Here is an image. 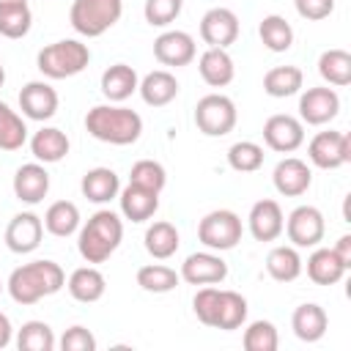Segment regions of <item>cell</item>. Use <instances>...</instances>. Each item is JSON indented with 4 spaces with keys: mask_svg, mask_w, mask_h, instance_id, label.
Returning <instances> with one entry per match:
<instances>
[{
    "mask_svg": "<svg viewBox=\"0 0 351 351\" xmlns=\"http://www.w3.org/2000/svg\"><path fill=\"white\" fill-rule=\"evenodd\" d=\"M66 285V274L55 261H30L11 271L5 288L16 304H36L44 296L58 293Z\"/></svg>",
    "mask_w": 351,
    "mask_h": 351,
    "instance_id": "obj_1",
    "label": "cell"
},
{
    "mask_svg": "<svg viewBox=\"0 0 351 351\" xmlns=\"http://www.w3.org/2000/svg\"><path fill=\"white\" fill-rule=\"evenodd\" d=\"M85 129L90 137L110 145H132L143 134L140 112L121 104H96L85 115Z\"/></svg>",
    "mask_w": 351,
    "mask_h": 351,
    "instance_id": "obj_2",
    "label": "cell"
},
{
    "mask_svg": "<svg viewBox=\"0 0 351 351\" xmlns=\"http://www.w3.org/2000/svg\"><path fill=\"white\" fill-rule=\"evenodd\" d=\"M123 239V222L115 211L101 208L96 211L77 236V250L88 263H104Z\"/></svg>",
    "mask_w": 351,
    "mask_h": 351,
    "instance_id": "obj_3",
    "label": "cell"
},
{
    "mask_svg": "<svg viewBox=\"0 0 351 351\" xmlns=\"http://www.w3.org/2000/svg\"><path fill=\"white\" fill-rule=\"evenodd\" d=\"M88 63H90V49H88V44H82L77 38H63V41L47 44L36 58L38 71L49 80L77 77L80 71H85Z\"/></svg>",
    "mask_w": 351,
    "mask_h": 351,
    "instance_id": "obj_4",
    "label": "cell"
},
{
    "mask_svg": "<svg viewBox=\"0 0 351 351\" xmlns=\"http://www.w3.org/2000/svg\"><path fill=\"white\" fill-rule=\"evenodd\" d=\"M123 14V0H74L69 22L80 36L96 38L107 33Z\"/></svg>",
    "mask_w": 351,
    "mask_h": 351,
    "instance_id": "obj_5",
    "label": "cell"
},
{
    "mask_svg": "<svg viewBox=\"0 0 351 351\" xmlns=\"http://www.w3.org/2000/svg\"><path fill=\"white\" fill-rule=\"evenodd\" d=\"M241 217L230 208H217V211H208L200 225H197V239L206 250H214V252H225V250H233L239 241H241Z\"/></svg>",
    "mask_w": 351,
    "mask_h": 351,
    "instance_id": "obj_6",
    "label": "cell"
},
{
    "mask_svg": "<svg viewBox=\"0 0 351 351\" xmlns=\"http://www.w3.org/2000/svg\"><path fill=\"white\" fill-rule=\"evenodd\" d=\"M239 121L236 104L225 93H208L195 104V126L206 137H225Z\"/></svg>",
    "mask_w": 351,
    "mask_h": 351,
    "instance_id": "obj_7",
    "label": "cell"
},
{
    "mask_svg": "<svg viewBox=\"0 0 351 351\" xmlns=\"http://www.w3.org/2000/svg\"><path fill=\"white\" fill-rule=\"evenodd\" d=\"M307 156L321 170H337L351 162V137L346 132H318L307 145Z\"/></svg>",
    "mask_w": 351,
    "mask_h": 351,
    "instance_id": "obj_8",
    "label": "cell"
},
{
    "mask_svg": "<svg viewBox=\"0 0 351 351\" xmlns=\"http://www.w3.org/2000/svg\"><path fill=\"white\" fill-rule=\"evenodd\" d=\"M282 230L288 233L293 247H318L324 241L326 222H324V214L315 206H296L288 214Z\"/></svg>",
    "mask_w": 351,
    "mask_h": 351,
    "instance_id": "obj_9",
    "label": "cell"
},
{
    "mask_svg": "<svg viewBox=\"0 0 351 351\" xmlns=\"http://www.w3.org/2000/svg\"><path fill=\"white\" fill-rule=\"evenodd\" d=\"M340 112V96L335 88H307L299 99V121L310 126H324Z\"/></svg>",
    "mask_w": 351,
    "mask_h": 351,
    "instance_id": "obj_10",
    "label": "cell"
},
{
    "mask_svg": "<svg viewBox=\"0 0 351 351\" xmlns=\"http://www.w3.org/2000/svg\"><path fill=\"white\" fill-rule=\"evenodd\" d=\"M263 143L277 154H291L304 143V123L293 115L277 112L263 123Z\"/></svg>",
    "mask_w": 351,
    "mask_h": 351,
    "instance_id": "obj_11",
    "label": "cell"
},
{
    "mask_svg": "<svg viewBox=\"0 0 351 351\" xmlns=\"http://www.w3.org/2000/svg\"><path fill=\"white\" fill-rule=\"evenodd\" d=\"M178 277L189 285H217L228 277V263L219 258V252L206 250V252H192L184 263Z\"/></svg>",
    "mask_w": 351,
    "mask_h": 351,
    "instance_id": "obj_12",
    "label": "cell"
},
{
    "mask_svg": "<svg viewBox=\"0 0 351 351\" xmlns=\"http://www.w3.org/2000/svg\"><path fill=\"white\" fill-rule=\"evenodd\" d=\"M200 38L208 47L228 49L239 38V16L230 8H225V5L208 8L203 14V19H200Z\"/></svg>",
    "mask_w": 351,
    "mask_h": 351,
    "instance_id": "obj_13",
    "label": "cell"
},
{
    "mask_svg": "<svg viewBox=\"0 0 351 351\" xmlns=\"http://www.w3.org/2000/svg\"><path fill=\"white\" fill-rule=\"evenodd\" d=\"M195 55H197V47L186 30H165L154 41V58L162 66L181 69V66H189L195 60Z\"/></svg>",
    "mask_w": 351,
    "mask_h": 351,
    "instance_id": "obj_14",
    "label": "cell"
},
{
    "mask_svg": "<svg viewBox=\"0 0 351 351\" xmlns=\"http://www.w3.org/2000/svg\"><path fill=\"white\" fill-rule=\"evenodd\" d=\"M44 236V219L36 217L33 211L14 214L8 228H5V247L16 255H27L41 244Z\"/></svg>",
    "mask_w": 351,
    "mask_h": 351,
    "instance_id": "obj_15",
    "label": "cell"
},
{
    "mask_svg": "<svg viewBox=\"0 0 351 351\" xmlns=\"http://www.w3.org/2000/svg\"><path fill=\"white\" fill-rule=\"evenodd\" d=\"M19 110L30 121H49L58 112V90L41 80L27 82L19 90Z\"/></svg>",
    "mask_w": 351,
    "mask_h": 351,
    "instance_id": "obj_16",
    "label": "cell"
},
{
    "mask_svg": "<svg viewBox=\"0 0 351 351\" xmlns=\"http://www.w3.org/2000/svg\"><path fill=\"white\" fill-rule=\"evenodd\" d=\"M274 189L285 197H299L310 189L313 184V170L307 167V162L296 159V156H285L282 162H277L274 173H271Z\"/></svg>",
    "mask_w": 351,
    "mask_h": 351,
    "instance_id": "obj_17",
    "label": "cell"
},
{
    "mask_svg": "<svg viewBox=\"0 0 351 351\" xmlns=\"http://www.w3.org/2000/svg\"><path fill=\"white\" fill-rule=\"evenodd\" d=\"M49 192V173L41 162H27L14 173V195L19 203L36 206Z\"/></svg>",
    "mask_w": 351,
    "mask_h": 351,
    "instance_id": "obj_18",
    "label": "cell"
},
{
    "mask_svg": "<svg viewBox=\"0 0 351 351\" xmlns=\"http://www.w3.org/2000/svg\"><path fill=\"white\" fill-rule=\"evenodd\" d=\"M247 222H250V233L255 241H274V239H280V233L285 228V217H282L280 203L269 200V197L252 203Z\"/></svg>",
    "mask_w": 351,
    "mask_h": 351,
    "instance_id": "obj_19",
    "label": "cell"
},
{
    "mask_svg": "<svg viewBox=\"0 0 351 351\" xmlns=\"http://www.w3.org/2000/svg\"><path fill=\"white\" fill-rule=\"evenodd\" d=\"M118 200H121V214L129 222H145L159 208V192H151V189L137 186V184L123 186L118 192Z\"/></svg>",
    "mask_w": 351,
    "mask_h": 351,
    "instance_id": "obj_20",
    "label": "cell"
},
{
    "mask_svg": "<svg viewBox=\"0 0 351 351\" xmlns=\"http://www.w3.org/2000/svg\"><path fill=\"white\" fill-rule=\"evenodd\" d=\"M326 326H329V315L321 304L315 302H307V304H299L291 315V329L299 340L304 343H318L324 335H326Z\"/></svg>",
    "mask_w": 351,
    "mask_h": 351,
    "instance_id": "obj_21",
    "label": "cell"
},
{
    "mask_svg": "<svg viewBox=\"0 0 351 351\" xmlns=\"http://www.w3.org/2000/svg\"><path fill=\"white\" fill-rule=\"evenodd\" d=\"M197 71L203 77L206 85L211 88H225L233 82V74H236V66H233V58L228 55V49H219V47H208L200 60H197Z\"/></svg>",
    "mask_w": 351,
    "mask_h": 351,
    "instance_id": "obj_22",
    "label": "cell"
},
{
    "mask_svg": "<svg viewBox=\"0 0 351 351\" xmlns=\"http://www.w3.org/2000/svg\"><path fill=\"white\" fill-rule=\"evenodd\" d=\"M137 90H140V96H143V101L148 107H165L178 96V80L170 71L156 69V71H148L140 80Z\"/></svg>",
    "mask_w": 351,
    "mask_h": 351,
    "instance_id": "obj_23",
    "label": "cell"
},
{
    "mask_svg": "<svg viewBox=\"0 0 351 351\" xmlns=\"http://www.w3.org/2000/svg\"><path fill=\"white\" fill-rule=\"evenodd\" d=\"M66 288H69L71 299H77L82 304H93V302H99L104 296L107 280H104V274L96 266H80V269L71 271Z\"/></svg>",
    "mask_w": 351,
    "mask_h": 351,
    "instance_id": "obj_24",
    "label": "cell"
},
{
    "mask_svg": "<svg viewBox=\"0 0 351 351\" xmlns=\"http://www.w3.org/2000/svg\"><path fill=\"white\" fill-rule=\"evenodd\" d=\"M80 189L90 203H110L121 192V178L112 167H93L82 176Z\"/></svg>",
    "mask_w": 351,
    "mask_h": 351,
    "instance_id": "obj_25",
    "label": "cell"
},
{
    "mask_svg": "<svg viewBox=\"0 0 351 351\" xmlns=\"http://www.w3.org/2000/svg\"><path fill=\"white\" fill-rule=\"evenodd\" d=\"M69 137H66V132H60L58 126H44V129H38L36 134H33V140H30V151H33V156L38 159V162H44V165H55V162H60L66 154H69Z\"/></svg>",
    "mask_w": 351,
    "mask_h": 351,
    "instance_id": "obj_26",
    "label": "cell"
},
{
    "mask_svg": "<svg viewBox=\"0 0 351 351\" xmlns=\"http://www.w3.org/2000/svg\"><path fill=\"white\" fill-rule=\"evenodd\" d=\"M348 269L343 266V261L335 255V250L329 247H318L313 250V255L307 258V277L315 282V285H335L343 280Z\"/></svg>",
    "mask_w": 351,
    "mask_h": 351,
    "instance_id": "obj_27",
    "label": "cell"
},
{
    "mask_svg": "<svg viewBox=\"0 0 351 351\" xmlns=\"http://www.w3.org/2000/svg\"><path fill=\"white\" fill-rule=\"evenodd\" d=\"M137 85H140L137 71L132 66H126V63H112L101 74V93L110 101H126L137 90Z\"/></svg>",
    "mask_w": 351,
    "mask_h": 351,
    "instance_id": "obj_28",
    "label": "cell"
},
{
    "mask_svg": "<svg viewBox=\"0 0 351 351\" xmlns=\"http://www.w3.org/2000/svg\"><path fill=\"white\" fill-rule=\"evenodd\" d=\"M143 241H145L148 255H154L156 261H167V258H173V255L178 252V244H181L176 225H173V222H165V219L148 225Z\"/></svg>",
    "mask_w": 351,
    "mask_h": 351,
    "instance_id": "obj_29",
    "label": "cell"
},
{
    "mask_svg": "<svg viewBox=\"0 0 351 351\" xmlns=\"http://www.w3.org/2000/svg\"><path fill=\"white\" fill-rule=\"evenodd\" d=\"M80 228V208L71 200H55L47 214H44V230L58 236V239H69L71 233H77Z\"/></svg>",
    "mask_w": 351,
    "mask_h": 351,
    "instance_id": "obj_30",
    "label": "cell"
},
{
    "mask_svg": "<svg viewBox=\"0 0 351 351\" xmlns=\"http://www.w3.org/2000/svg\"><path fill=\"white\" fill-rule=\"evenodd\" d=\"M304 85V74L299 66H274L266 71L263 77V90L271 96V99H285V96H293L299 93Z\"/></svg>",
    "mask_w": 351,
    "mask_h": 351,
    "instance_id": "obj_31",
    "label": "cell"
},
{
    "mask_svg": "<svg viewBox=\"0 0 351 351\" xmlns=\"http://www.w3.org/2000/svg\"><path fill=\"white\" fill-rule=\"evenodd\" d=\"M302 266L304 263H302L296 247H288V244H280L266 255V271L277 282H293L302 274Z\"/></svg>",
    "mask_w": 351,
    "mask_h": 351,
    "instance_id": "obj_32",
    "label": "cell"
},
{
    "mask_svg": "<svg viewBox=\"0 0 351 351\" xmlns=\"http://www.w3.org/2000/svg\"><path fill=\"white\" fill-rule=\"evenodd\" d=\"M247 299L236 291H219V304H217V315H214V329L222 332H233L247 321Z\"/></svg>",
    "mask_w": 351,
    "mask_h": 351,
    "instance_id": "obj_33",
    "label": "cell"
},
{
    "mask_svg": "<svg viewBox=\"0 0 351 351\" xmlns=\"http://www.w3.org/2000/svg\"><path fill=\"white\" fill-rule=\"evenodd\" d=\"M258 36H261L263 47L271 49V52H285V49H291V44H293V27H291V22H288L285 16H280V14L263 16L261 25H258Z\"/></svg>",
    "mask_w": 351,
    "mask_h": 351,
    "instance_id": "obj_34",
    "label": "cell"
},
{
    "mask_svg": "<svg viewBox=\"0 0 351 351\" xmlns=\"http://www.w3.org/2000/svg\"><path fill=\"white\" fill-rule=\"evenodd\" d=\"M318 74L335 85V88H346L351 82V55L346 49H326L318 58Z\"/></svg>",
    "mask_w": 351,
    "mask_h": 351,
    "instance_id": "obj_35",
    "label": "cell"
},
{
    "mask_svg": "<svg viewBox=\"0 0 351 351\" xmlns=\"http://www.w3.org/2000/svg\"><path fill=\"white\" fill-rule=\"evenodd\" d=\"M178 271L165 263H145L137 269V285L148 293H167L178 285Z\"/></svg>",
    "mask_w": 351,
    "mask_h": 351,
    "instance_id": "obj_36",
    "label": "cell"
},
{
    "mask_svg": "<svg viewBox=\"0 0 351 351\" xmlns=\"http://www.w3.org/2000/svg\"><path fill=\"white\" fill-rule=\"evenodd\" d=\"M27 140V126L5 101H0V151H19Z\"/></svg>",
    "mask_w": 351,
    "mask_h": 351,
    "instance_id": "obj_37",
    "label": "cell"
},
{
    "mask_svg": "<svg viewBox=\"0 0 351 351\" xmlns=\"http://www.w3.org/2000/svg\"><path fill=\"white\" fill-rule=\"evenodd\" d=\"M16 346L19 351H52L58 346L49 324L44 321H25L16 332Z\"/></svg>",
    "mask_w": 351,
    "mask_h": 351,
    "instance_id": "obj_38",
    "label": "cell"
},
{
    "mask_svg": "<svg viewBox=\"0 0 351 351\" xmlns=\"http://www.w3.org/2000/svg\"><path fill=\"white\" fill-rule=\"evenodd\" d=\"M33 27V14L27 3L19 5H0V36L5 38H25Z\"/></svg>",
    "mask_w": 351,
    "mask_h": 351,
    "instance_id": "obj_39",
    "label": "cell"
},
{
    "mask_svg": "<svg viewBox=\"0 0 351 351\" xmlns=\"http://www.w3.org/2000/svg\"><path fill=\"white\" fill-rule=\"evenodd\" d=\"M228 165L236 173H255L263 165V148L252 140H239L228 148Z\"/></svg>",
    "mask_w": 351,
    "mask_h": 351,
    "instance_id": "obj_40",
    "label": "cell"
},
{
    "mask_svg": "<svg viewBox=\"0 0 351 351\" xmlns=\"http://www.w3.org/2000/svg\"><path fill=\"white\" fill-rule=\"evenodd\" d=\"M244 348L247 351H277L280 346V335H277V326L271 321H252L247 329H244V337H241Z\"/></svg>",
    "mask_w": 351,
    "mask_h": 351,
    "instance_id": "obj_41",
    "label": "cell"
},
{
    "mask_svg": "<svg viewBox=\"0 0 351 351\" xmlns=\"http://www.w3.org/2000/svg\"><path fill=\"white\" fill-rule=\"evenodd\" d=\"M129 184H137V186H145L151 192H162L165 184H167V173L159 162L154 159H140L132 165V173H129Z\"/></svg>",
    "mask_w": 351,
    "mask_h": 351,
    "instance_id": "obj_42",
    "label": "cell"
},
{
    "mask_svg": "<svg viewBox=\"0 0 351 351\" xmlns=\"http://www.w3.org/2000/svg\"><path fill=\"white\" fill-rule=\"evenodd\" d=\"M181 8H184V0H145L143 16L151 27H167L170 22L178 19Z\"/></svg>",
    "mask_w": 351,
    "mask_h": 351,
    "instance_id": "obj_43",
    "label": "cell"
},
{
    "mask_svg": "<svg viewBox=\"0 0 351 351\" xmlns=\"http://www.w3.org/2000/svg\"><path fill=\"white\" fill-rule=\"evenodd\" d=\"M217 304H219V288H214V285H203L192 299V310H195L197 321L206 326H214Z\"/></svg>",
    "mask_w": 351,
    "mask_h": 351,
    "instance_id": "obj_44",
    "label": "cell"
},
{
    "mask_svg": "<svg viewBox=\"0 0 351 351\" xmlns=\"http://www.w3.org/2000/svg\"><path fill=\"white\" fill-rule=\"evenodd\" d=\"M60 348L63 351H96V337L90 329L85 326H69L60 337Z\"/></svg>",
    "mask_w": 351,
    "mask_h": 351,
    "instance_id": "obj_45",
    "label": "cell"
},
{
    "mask_svg": "<svg viewBox=\"0 0 351 351\" xmlns=\"http://www.w3.org/2000/svg\"><path fill=\"white\" fill-rule=\"evenodd\" d=\"M293 5H296V14L310 22L326 19L335 11V0H293Z\"/></svg>",
    "mask_w": 351,
    "mask_h": 351,
    "instance_id": "obj_46",
    "label": "cell"
},
{
    "mask_svg": "<svg viewBox=\"0 0 351 351\" xmlns=\"http://www.w3.org/2000/svg\"><path fill=\"white\" fill-rule=\"evenodd\" d=\"M332 250H335V255L343 261V266L351 269V236H340Z\"/></svg>",
    "mask_w": 351,
    "mask_h": 351,
    "instance_id": "obj_47",
    "label": "cell"
},
{
    "mask_svg": "<svg viewBox=\"0 0 351 351\" xmlns=\"http://www.w3.org/2000/svg\"><path fill=\"white\" fill-rule=\"evenodd\" d=\"M11 337H14V326H11L8 315L0 313V348H5V346L11 343Z\"/></svg>",
    "mask_w": 351,
    "mask_h": 351,
    "instance_id": "obj_48",
    "label": "cell"
},
{
    "mask_svg": "<svg viewBox=\"0 0 351 351\" xmlns=\"http://www.w3.org/2000/svg\"><path fill=\"white\" fill-rule=\"evenodd\" d=\"M19 3H27V0H0V5H19Z\"/></svg>",
    "mask_w": 351,
    "mask_h": 351,
    "instance_id": "obj_49",
    "label": "cell"
},
{
    "mask_svg": "<svg viewBox=\"0 0 351 351\" xmlns=\"http://www.w3.org/2000/svg\"><path fill=\"white\" fill-rule=\"evenodd\" d=\"M3 82H5V69H3V60H0V88H3Z\"/></svg>",
    "mask_w": 351,
    "mask_h": 351,
    "instance_id": "obj_50",
    "label": "cell"
},
{
    "mask_svg": "<svg viewBox=\"0 0 351 351\" xmlns=\"http://www.w3.org/2000/svg\"><path fill=\"white\" fill-rule=\"evenodd\" d=\"M0 293H3V282H0Z\"/></svg>",
    "mask_w": 351,
    "mask_h": 351,
    "instance_id": "obj_51",
    "label": "cell"
}]
</instances>
